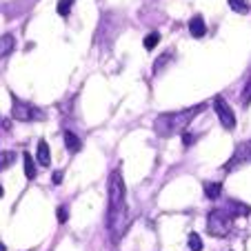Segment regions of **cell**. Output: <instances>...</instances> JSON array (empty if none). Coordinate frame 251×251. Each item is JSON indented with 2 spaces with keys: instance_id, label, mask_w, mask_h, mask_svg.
I'll use <instances>...</instances> for the list:
<instances>
[{
  "instance_id": "52a82bcc",
  "label": "cell",
  "mask_w": 251,
  "mask_h": 251,
  "mask_svg": "<svg viewBox=\"0 0 251 251\" xmlns=\"http://www.w3.org/2000/svg\"><path fill=\"white\" fill-rule=\"evenodd\" d=\"M189 33L194 38H202L204 33H207V25H204L202 16H194V18L189 20Z\"/></svg>"
},
{
  "instance_id": "cb8c5ba5",
  "label": "cell",
  "mask_w": 251,
  "mask_h": 251,
  "mask_svg": "<svg viewBox=\"0 0 251 251\" xmlns=\"http://www.w3.org/2000/svg\"><path fill=\"white\" fill-rule=\"evenodd\" d=\"M2 196H5V189H2V187H0V198H2Z\"/></svg>"
},
{
  "instance_id": "4fadbf2b",
  "label": "cell",
  "mask_w": 251,
  "mask_h": 251,
  "mask_svg": "<svg viewBox=\"0 0 251 251\" xmlns=\"http://www.w3.org/2000/svg\"><path fill=\"white\" fill-rule=\"evenodd\" d=\"M14 160H16V153L14 151H2V153H0V171L9 169V167L14 165Z\"/></svg>"
},
{
  "instance_id": "44dd1931",
  "label": "cell",
  "mask_w": 251,
  "mask_h": 251,
  "mask_svg": "<svg viewBox=\"0 0 251 251\" xmlns=\"http://www.w3.org/2000/svg\"><path fill=\"white\" fill-rule=\"evenodd\" d=\"M194 140H196V138L191 136V133L182 131V142H185V147H191V145H194Z\"/></svg>"
},
{
  "instance_id": "7a4b0ae2",
  "label": "cell",
  "mask_w": 251,
  "mask_h": 251,
  "mask_svg": "<svg viewBox=\"0 0 251 251\" xmlns=\"http://www.w3.org/2000/svg\"><path fill=\"white\" fill-rule=\"evenodd\" d=\"M109 209H107V227H111L116 220V216H118L120 211H123L125 207V196H127V191H125V182H123V176H120V171H111L109 176Z\"/></svg>"
},
{
  "instance_id": "7c38bea8",
  "label": "cell",
  "mask_w": 251,
  "mask_h": 251,
  "mask_svg": "<svg viewBox=\"0 0 251 251\" xmlns=\"http://www.w3.org/2000/svg\"><path fill=\"white\" fill-rule=\"evenodd\" d=\"M220 194H223V185H220V182H211V180L204 182V196H207L209 200H216Z\"/></svg>"
},
{
  "instance_id": "3957f363",
  "label": "cell",
  "mask_w": 251,
  "mask_h": 251,
  "mask_svg": "<svg viewBox=\"0 0 251 251\" xmlns=\"http://www.w3.org/2000/svg\"><path fill=\"white\" fill-rule=\"evenodd\" d=\"M233 213L225 211V209H213L207 216V231L213 238H227L233 229Z\"/></svg>"
},
{
  "instance_id": "9c48e42d",
  "label": "cell",
  "mask_w": 251,
  "mask_h": 251,
  "mask_svg": "<svg viewBox=\"0 0 251 251\" xmlns=\"http://www.w3.org/2000/svg\"><path fill=\"white\" fill-rule=\"evenodd\" d=\"M65 147H67V151L78 153L82 149V142L74 131H65Z\"/></svg>"
},
{
  "instance_id": "d6986e66",
  "label": "cell",
  "mask_w": 251,
  "mask_h": 251,
  "mask_svg": "<svg viewBox=\"0 0 251 251\" xmlns=\"http://www.w3.org/2000/svg\"><path fill=\"white\" fill-rule=\"evenodd\" d=\"M249 100H251V78L247 80L245 89H242V104H249Z\"/></svg>"
},
{
  "instance_id": "6da1fadb",
  "label": "cell",
  "mask_w": 251,
  "mask_h": 251,
  "mask_svg": "<svg viewBox=\"0 0 251 251\" xmlns=\"http://www.w3.org/2000/svg\"><path fill=\"white\" fill-rule=\"evenodd\" d=\"M204 109V104H196V107H189L185 111H169V114H160L156 120H153V131L162 138L176 136V133H182L189 123Z\"/></svg>"
},
{
  "instance_id": "603a6c76",
  "label": "cell",
  "mask_w": 251,
  "mask_h": 251,
  "mask_svg": "<svg viewBox=\"0 0 251 251\" xmlns=\"http://www.w3.org/2000/svg\"><path fill=\"white\" fill-rule=\"evenodd\" d=\"M0 251H7V247H5V245H2V242H0Z\"/></svg>"
},
{
  "instance_id": "2e32d148",
  "label": "cell",
  "mask_w": 251,
  "mask_h": 251,
  "mask_svg": "<svg viewBox=\"0 0 251 251\" xmlns=\"http://www.w3.org/2000/svg\"><path fill=\"white\" fill-rule=\"evenodd\" d=\"M187 242H189V249H191V251H202V238H200L196 231H191V233H189Z\"/></svg>"
},
{
  "instance_id": "7402d4cb",
  "label": "cell",
  "mask_w": 251,
  "mask_h": 251,
  "mask_svg": "<svg viewBox=\"0 0 251 251\" xmlns=\"http://www.w3.org/2000/svg\"><path fill=\"white\" fill-rule=\"evenodd\" d=\"M51 182L53 185H62V171H56V174L51 176Z\"/></svg>"
},
{
  "instance_id": "e0dca14e",
  "label": "cell",
  "mask_w": 251,
  "mask_h": 251,
  "mask_svg": "<svg viewBox=\"0 0 251 251\" xmlns=\"http://www.w3.org/2000/svg\"><path fill=\"white\" fill-rule=\"evenodd\" d=\"M71 7H74V0H60V2H58V14H60L62 18H67Z\"/></svg>"
},
{
  "instance_id": "8992f818",
  "label": "cell",
  "mask_w": 251,
  "mask_h": 251,
  "mask_svg": "<svg viewBox=\"0 0 251 251\" xmlns=\"http://www.w3.org/2000/svg\"><path fill=\"white\" fill-rule=\"evenodd\" d=\"M213 109H216V116H218L220 125H223L225 129L236 127V114H233V109L229 107V102L223 96H216V98H213Z\"/></svg>"
},
{
  "instance_id": "ffe728a7",
  "label": "cell",
  "mask_w": 251,
  "mask_h": 251,
  "mask_svg": "<svg viewBox=\"0 0 251 251\" xmlns=\"http://www.w3.org/2000/svg\"><path fill=\"white\" fill-rule=\"evenodd\" d=\"M67 220H69V211H67V207H58V223L65 225Z\"/></svg>"
},
{
  "instance_id": "9a60e30c",
  "label": "cell",
  "mask_w": 251,
  "mask_h": 251,
  "mask_svg": "<svg viewBox=\"0 0 251 251\" xmlns=\"http://www.w3.org/2000/svg\"><path fill=\"white\" fill-rule=\"evenodd\" d=\"M158 43H160V33H158V31H151L149 36H145V40H142V45H145V49H147V51H151Z\"/></svg>"
},
{
  "instance_id": "8fae6325",
  "label": "cell",
  "mask_w": 251,
  "mask_h": 251,
  "mask_svg": "<svg viewBox=\"0 0 251 251\" xmlns=\"http://www.w3.org/2000/svg\"><path fill=\"white\" fill-rule=\"evenodd\" d=\"M23 160H25V176H27L29 180H33V178H36V174H38V169H36V162H33L31 153L25 151L23 153Z\"/></svg>"
},
{
  "instance_id": "ac0fdd59",
  "label": "cell",
  "mask_w": 251,
  "mask_h": 251,
  "mask_svg": "<svg viewBox=\"0 0 251 251\" xmlns=\"http://www.w3.org/2000/svg\"><path fill=\"white\" fill-rule=\"evenodd\" d=\"M229 209L233 211V216H236V211H238V213H249V211H251L247 204H240L238 200H231V202H229Z\"/></svg>"
},
{
  "instance_id": "5bb4252c",
  "label": "cell",
  "mask_w": 251,
  "mask_h": 251,
  "mask_svg": "<svg viewBox=\"0 0 251 251\" xmlns=\"http://www.w3.org/2000/svg\"><path fill=\"white\" fill-rule=\"evenodd\" d=\"M227 2L236 14H249V2L247 0H227Z\"/></svg>"
},
{
  "instance_id": "30bf717a",
  "label": "cell",
  "mask_w": 251,
  "mask_h": 251,
  "mask_svg": "<svg viewBox=\"0 0 251 251\" xmlns=\"http://www.w3.org/2000/svg\"><path fill=\"white\" fill-rule=\"evenodd\" d=\"M36 160H38L40 167H49V162H51V156H49V147H47V142H45V140L38 142V149H36Z\"/></svg>"
},
{
  "instance_id": "277c9868",
  "label": "cell",
  "mask_w": 251,
  "mask_h": 251,
  "mask_svg": "<svg viewBox=\"0 0 251 251\" xmlns=\"http://www.w3.org/2000/svg\"><path fill=\"white\" fill-rule=\"evenodd\" d=\"M11 118L20 123H33V120H45V114L43 109L20 100L18 96H11Z\"/></svg>"
},
{
  "instance_id": "ba28073f",
  "label": "cell",
  "mask_w": 251,
  "mask_h": 251,
  "mask_svg": "<svg viewBox=\"0 0 251 251\" xmlns=\"http://www.w3.org/2000/svg\"><path fill=\"white\" fill-rule=\"evenodd\" d=\"M14 47H16V40H14V36H11V33L0 36V60H2L5 56H9V53L14 51Z\"/></svg>"
},
{
  "instance_id": "5b68a950",
  "label": "cell",
  "mask_w": 251,
  "mask_h": 251,
  "mask_svg": "<svg viewBox=\"0 0 251 251\" xmlns=\"http://www.w3.org/2000/svg\"><path fill=\"white\" fill-rule=\"evenodd\" d=\"M249 162H251V140H245L238 145L236 151L231 153V158L225 162V171H233L242 165H249Z\"/></svg>"
}]
</instances>
